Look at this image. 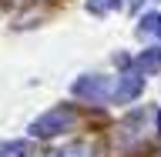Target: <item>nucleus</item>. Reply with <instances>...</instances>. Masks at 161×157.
<instances>
[{"label":"nucleus","mask_w":161,"mask_h":157,"mask_svg":"<svg viewBox=\"0 0 161 157\" xmlns=\"http://www.w3.org/2000/svg\"><path fill=\"white\" fill-rule=\"evenodd\" d=\"M158 67H161V44L151 47V50H144V54L138 57V70H134V74L144 77V74H151V70H158Z\"/></svg>","instance_id":"nucleus-3"},{"label":"nucleus","mask_w":161,"mask_h":157,"mask_svg":"<svg viewBox=\"0 0 161 157\" xmlns=\"http://www.w3.org/2000/svg\"><path fill=\"white\" fill-rule=\"evenodd\" d=\"M158 134H161V110H158Z\"/></svg>","instance_id":"nucleus-8"},{"label":"nucleus","mask_w":161,"mask_h":157,"mask_svg":"<svg viewBox=\"0 0 161 157\" xmlns=\"http://www.w3.org/2000/svg\"><path fill=\"white\" fill-rule=\"evenodd\" d=\"M114 3H118V0H87V7L94 10V13H104V10L114 7Z\"/></svg>","instance_id":"nucleus-7"},{"label":"nucleus","mask_w":161,"mask_h":157,"mask_svg":"<svg viewBox=\"0 0 161 157\" xmlns=\"http://www.w3.org/2000/svg\"><path fill=\"white\" fill-rule=\"evenodd\" d=\"M74 124H77V110L67 107V104H60V107L47 110V114H40V117L30 124V137L50 140V137H57L60 130H70Z\"/></svg>","instance_id":"nucleus-1"},{"label":"nucleus","mask_w":161,"mask_h":157,"mask_svg":"<svg viewBox=\"0 0 161 157\" xmlns=\"http://www.w3.org/2000/svg\"><path fill=\"white\" fill-rule=\"evenodd\" d=\"M138 37H161V13H144L138 20Z\"/></svg>","instance_id":"nucleus-5"},{"label":"nucleus","mask_w":161,"mask_h":157,"mask_svg":"<svg viewBox=\"0 0 161 157\" xmlns=\"http://www.w3.org/2000/svg\"><path fill=\"white\" fill-rule=\"evenodd\" d=\"M50 157H94V147H91V144H84V140H77V144H67V147L54 150Z\"/></svg>","instance_id":"nucleus-6"},{"label":"nucleus","mask_w":161,"mask_h":157,"mask_svg":"<svg viewBox=\"0 0 161 157\" xmlns=\"http://www.w3.org/2000/svg\"><path fill=\"white\" fill-rule=\"evenodd\" d=\"M114 90H118V77H80L74 84V94L87 97L91 104H114Z\"/></svg>","instance_id":"nucleus-2"},{"label":"nucleus","mask_w":161,"mask_h":157,"mask_svg":"<svg viewBox=\"0 0 161 157\" xmlns=\"http://www.w3.org/2000/svg\"><path fill=\"white\" fill-rule=\"evenodd\" d=\"M34 144L30 140H3L0 144V157H30Z\"/></svg>","instance_id":"nucleus-4"},{"label":"nucleus","mask_w":161,"mask_h":157,"mask_svg":"<svg viewBox=\"0 0 161 157\" xmlns=\"http://www.w3.org/2000/svg\"><path fill=\"white\" fill-rule=\"evenodd\" d=\"M14 3H20V0H14Z\"/></svg>","instance_id":"nucleus-9"}]
</instances>
